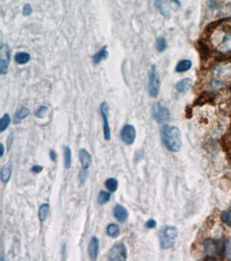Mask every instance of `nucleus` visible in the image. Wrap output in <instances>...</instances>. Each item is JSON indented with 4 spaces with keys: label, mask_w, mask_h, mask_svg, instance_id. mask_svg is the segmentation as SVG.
Returning <instances> with one entry per match:
<instances>
[{
    "label": "nucleus",
    "mask_w": 231,
    "mask_h": 261,
    "mask_svg": "<svg viewBox=\"0 0 231 261\" xmlns=\"http://www.w3.org/2000/svg\"><path fill=\"white\" fill-rule=\"evenodd\" d=\"M161 140L167 150L176 153L182 147V135L181 131L175 127L165 125L161 130Z\"/></svg>",
    "instance_id": "nucleus-1"
},
{
    "label": "nucleus",
    "mask_w": 231,
    "mask_h": 261,
    "mask_svg": "<svg viewBox=\"0 0 231 261\" xmlns=\"http://www.w3.org/2000/svg\"><path fill=\"white\" fill-rule=\"evenodd\" d=\"M178 231L174 226H165L159 232L160 245L163 249L172 248L177 239Z\"/></svg>",
    "instance_id": "nucleus-2"
},
{
    "label": "nucleus",
    "mask_w": 231,
    "mask_h": 261,
    "mask_svg": "<svg viewBox=\"0 0 231 261\" xmlns=\"http://www.w3.org/2000/svg\"><path fill=\"white\" fill-rule=\"evenodd\" d=\"M231 76V67L222 66L218 67L214 72V80L212 86L214 88H220Z\"/></svg>",
    "instance_id": "nucleus-3"
},
{
    "label": "nucleus",
    "mask_w": 231,
    "mask_h": 261,
    "mask_svg": "<svg viewBox=\"0 0 231 261\" xmlns=\"http://www.w3.org/2000/svg\"><path fill=\"white\" fill-rule=\"evenodd\" d=\"M160 89V78L155 65H153L149 72V92L152 98L158 96Z\"/></svg>",
    "instance_id": "nucleus-4"
},
{
    "label": "nucleus",
    "mask_w": 231,
    "mask_h": 261,
    "mask_svg": "<svg viewBox=\"0 0 231 261\" xmlns=\"http://www.w3.org/2000/svg\"><path fill=\"white\" fill-rule=\"evenodd\" d=\"M152 115L154 120L159 124L165 123L170 118L169 109L161 103H155L152 107Z\"/></svg>",
    "instance_id": "nucleus-5"
},
{
    "label": "nucleus",
    "mask_w": 231,
    "mask_h": 261,
    "mask_svg": "<svg viewBox=\"0 0 231 261\" xmlns=\"http://www.w3.org/2000/svg\"><path fill=\"white\" fill-rule=\"evenodd\" d=\"M100 112L103 121L104 138L107 141H110L112 139V131L109 121V106L106 102H103L100 105Z\"/></svg>",
    "instance_id": "nucleus-6"
},
{
    "label": "nucleus",
    "mask_w": 231,
    "mask_h": 261,
    "mask_svg": "<svg viewBox=\"0 0 231 261\" xmlns=\"http://www.w3.org/2000/svg\"><path fill=\"white\" fill-rule=\"evenodd\" d=\"M108 256L110 261H125L128 257L126 247L123 243H117L111 248Z\"/></svg>",
    "instance_id": "nucleus-7"
},
{
    "label": "nucleus",
    "mask_w": 231,
    "mask_h": 261,
    "mask_svg": "<svg viewBox=\"0 0 231 261\" xmlns=\"http://www.w3.org/2000/svg\"><path fill=\"white\" fill-rule=\"evenodd\" d=\"M120 138L123 143L127 145H132L135 142L136 138V130L132 125L127 124L123 126L120 133Z\"/></svg>",
    "instance_id": "nucleus-8"
},
{
    "label": "nucleus",
    "mask_w": 231,
    "mask_h": 261,
    "mask_svg": "<svg viewBox=\"0 0 231 261\" xmlns=\"http://www.w3.org/2000/svg\"><path fill=\"white\" fill-rule=\"evenodd\" d=\"M11 60V49L8 45H1V58H0V73L5 75L8 73L9 64Z\"/></svg>",
    "instance_id": "nucleus-9"
},
{
    "label": "nucleus",
    "mask_w": 231,
    "mask_h": 261,
    "mask_svg": "<svg viewBox=\"0 0 231 261\" xmlns=\"http://www.w3.org/2000/svg\"><path fill=\"white\" fill-rule=\"evenodd\" d=\"M154 5L165 19H170L171 15L170 0H154Z\"/></svg>",
    "instance_id": "nucleus-10"
},
{
    "label": "nucleus",
    "mask_w": 231,
    "mask_h": 261,
    "mask_svg": "<svg viewBox=\"0 0 231 261\" xmlns=\"http://www.w3.org/2000/svg\"><path fill=\"white\" fill-rule=\"evenodd\" d=\"M99 251V240L97 237L94 236L92 237L89 243L88 252L89 256L92 260L95 261L98 258Z\"/></svg>",
    "instance_id": "nucleus-11"
},
{
    "label": "nucleus",
    "mask_w": 231,
    "mask_h": 261,
    "mask_svg": "<svg viewBox=\"0 0 231 261\" xmlns=\"http://www.w3.org/2000/svg\"><path fill=\"white\" fill-rule=\"evenodd\" d=\"M114 216L119 222H125L128 220L129 213L126 208L122 205H116L114 209Z\"/></svg>",
    "instance_id": "nucleus-12"
},
{
    "label": "nucleus",
    "mask_w": 231,
    "mask_h": 261,
    "mask_svg": "<svg viewBox=\"0 0 231 261\" xmlns=\"http://www.w3.org/2000/svg\"><path fill=\"white\" fill-rule=\"evenodd\" d=\"M79 158L82 169H87L90 167L92 163V157L90 153L85 149H81L79 153Z\"/></svg>",
    "instance_id": "nucleus-13"
},
{
    "label": "nucleus",
    "mask_w": 231,
    "mask_h": 261,
    "mask_svg": "<svg viewBox=\"0 0 231 261\" xmlns=\"http://www.w3.org/2000/svg\"><path fill=\"white\" fill-rule=\"evenodd\" d=\"M205 248L209 256L212 257L214 254L220 253V250H222L221 243L219 241L206 240L205 242Z\"/></svg>",
    "instance_id": "nucleus-14"
},
{
    "label": "nucleus",
    "mask_w": 231,
    "mask_h": 261,
    "mask_svg": "<svg viewBox=\"0 0 231 261\" xmlns=\"http://www.w3.org/2000/svg\"><path fill=\"white\" fill-rule=\"evenodd\" d=\"M109 57V52L107 51V46H104L101 50L98 51L92 56V61L95 65H99L102 61H105Z\"/></svg>",
    "instance_id": "nucleus-15"
},
{
    "label": "nucleus",
    "mask_w": 231,
    "mask_h": 261,
    "mask_svg": "<svg viewBox=\"0 0 231 261\" xmlns=\"http://www.w3.org/2000/svg\"><path fill=\"white\" fill-rule=\"evenodd\" d=\"M12 168H13V164L12 162H9L1 169V180L3 183H8L10 181L11 176H12Z\"/></svg>",
    "instance_id": "nucleus-16"
},
{
    "label": "nucleus",
    "mask_w": 231,
    "mask_h": 261,
    "mask_svg": "<svg viewBox=\"0 0 231 261\" xmlns=\"http://www.w3.org/2000/svg\"><path fill=\"white\" fill-rule=\"evenodd\" d=\"M192 78H186L180 80L176 85V90L180 93H185L188 91L192 87Z\"/></svg>",
    "instance_id": "nucleus-17"
},
{
    "label": "nucleus",
    "mask_w": 231,
    "mask_h": 261,
    "mask_svg": "<svg viewBox=\"0 0 231 261\" xmlns=\"http://www.w3.org/2000/svg\"><path fill=\"white\" fill-rule=\"evenodd\" d=\"M30 109L26 107H22L16 112L14 115V123L19 124L22 120L25 119L30 114Z\"/></svg>",
    "instance_id": "nucleus-18"
},
{
    "label": "nucleus",
    "mask_w": 231,
    "mask_h": 261,
    "mask_svg": "<svg viewBox=\"0 0 231 261\" xmlns=\"http://www.w3.org/2000/svg\"><path fill=\"white\" fill-rule=\"evenodd\" d=\"M192 62L189 59H183L177 63L176 66V72L183 73L187 72L192 68Z\"/></svg>",
    "instance_id": "nucleus-19"
},
{
    "label": "nucleus",
    "mask_w": 231,
    "mask_h": 261,
    "mask_svg": "<svg viewBox=\"0 0 231 261\" xmlns=\"http://www.w3.org/2000/svg\"><path fill=\"white\" fill-rule=\"evenodd\" d=\"M49 211H50V204L45 203L40 206L38 211V218L40 222H43L48 218Z\"/></svg>",
    "instance_id": "nucleus-20"
},
{
    "label": "nucleus",
    "mask_w": 231,
    "mask_h": 261,
    "mask_svg": "<svg viewBox=\"0 0 231 261\" xmlns=\"http://www.w3.org/2000/svg\"><path fill=\"white\" fill-rule=\"evenodd\" d=\"M31 55L28 52H19L14 56L16 63L19 65H25L30 61Z\"/></svg>",
    "instance_id": "nucleus-21"
},
{
    "label": "nucleus",
    "mask_w": 231,
    "mask_h": 261,
    "mask_svg": "<svg viewBox=\"0 0 231 261\" xmlns=\"http://www.w3.org/2000/svg\"><path fill=\"white\" fill-rule=\"evenodd\" d=\"M63 153H64V165L65 169H69L72 167V150L69 147H63Z\"/></svg>",
    "instance_id": "nucleus-22"
},
{
    "label": "nucleus",
    "mask_w": 231,
    "mask_h": 261,
    "mask_svg": "<svg viewBox=\"0 0 231 261\" xmlns=\"http://www.w3.org/2000/svg\"><path fill=\"white\" fill-rule=\"evenodd\" d=\"M105 187L108 190L110 193H115L118 189L119 186V182H118L117 179L114 178H110L107 179L105 182Z\"/></svg>",
    "instance_id": "nucleus-23"
},
{
    "label": "nucleus",
    "mask_w": 231,
    "mask_h": 261,
    "mask_svg": "<svg viewBox=\"0 0 231 261\" xmlns=\"http://www.w3.org/2000/svg\"><path fill=\"white\" fill-rule=\"evenodd\" d=\"M107 233L109 237H112V238H116V237L119 236L120 230L118 224H109L107 228Z\"/></svg>",
    "instance_id": "nucleus-24"
},
{
    "label": "nucleus",
    "mask_w": 231,
    "mask_h": 261,
    "mask_svg": "<svg viewBox=\"0 0 231 261\" xmlns=\"http://www.w3.org/2000/svg\"><path fill=\"white\" fill-rule=\"evenodd\" d=\"M111 193L105 191H101L98 195V204L101 206L105 205L111 200Z\"/></svg>",
    "instance_id": "nucleus-25"
},
{
    "label": "nucleus",
    "mask_w": 231,
    "mask_h": 261,
    "mask_svg": "<svg viewBox=\"0 0 231 261\" xmlns=\"http://www.w3.org/2000/svg\"><path fill=\"white\" fill-rule=\"evenodd\" d=\"M11 123L10 115L8 113H5L0 120V132L3 133L8 128Z\"/></svg>",
    "instance_id": "nucleus-26"
},
{
    "label": "nucleus",
    "mask_w": 231,
    "mask_h": 261,
    "mask_svg": "<svg viewBox=\"0 0 231 261\" xmlns=\"http://www.w3.org/2000/svg\"><path fill=\"white\" fill-rule=\"evenodd\" d=\"M156 50L159 52H162L167 48V41L164 37H159L156 40Z\"/></svg>",
    "instance_id": "nucleus-27"
},
{
    "label": "nucleus",
    "mask_w": 231,
    "mask_h": 261,
    "mask_svg": "<svg viewBox=\"0 0 231 261\" xmlns=\"http://www.w3.org/2000/svg\"><path fill=\"white\" fill-rule=\"evenodd\" d=\"M221 219L223 222L231 227V209L224 211L221 215Z\"/></svg>",
    "instance_id": "nucleus-28"
},
{
    "label": "nucleus",
    "mask_w": 231,
    "mask_h": 261,
    "mask_svg": "<svg viewBox=\"0 0 231 261\" xmlns=\"http://www.w3.org/2000/svg\"><path fill=\"white\" fill-rule=\"evenodd\" d=\"M47 111H48V107L45 106V105H41L36 111L35 116L39 118H43L44 117V115Z\"/></svg>",
    "instance_id": "nucleus-29"
},
{
    "label": "nucleus",
    "mask_w": 231,
    "mask_h": 261,
    "mask_svg": "<svg viewBox=\"0 0 231 261\" xmlns=\"http://www.w3.org/2000/svg\"><path fill=\"white\" fill-rule=\"evenodd\" d=\"M33 9L30 3H26L23 7V15L24 16H29L32 14Z\"/></svg>",
    "instance_id": "nucleus-30"
},
{
    "label": "nucleus",
    "mask_w": 231,
    "mask_h": 261,
    "mask_svg": "<svg viewBox=\"0 0 231 261\" xmlns=\"http://www.w3.org/2000/svg\"><path fill=\"white\" fill-rule=\"evenodd\" d=\"M87 176H88V174H87L86 170H85V169H83L82 170L80 171L79 173L80 183L81 184L84 183L85 180H86Z\"/></svg>",
    "instance_id": "nucleus-31"
},
{
    "label": "nucleus",
    "mask_w": 231,
    "mask_h": 261,
    "mask_svg": "<svg viewBox=\"0 0 231 261\" xmlns=\"http://www.w3.org/2000/svg\"><path fill=\"white\" fill-rule=\"evenodd\" d=\"M145 227L149 229H154V228L157 227V222L154 219H150L145 223Z\"/></svg>",
    "instance_id": "nucleus-32"
},
{
    "label": "nucleus",
    "mask_w": 231,
    "mask_h": 261,
    "mask_svg": "<svg viewBox=\"0 0 231 261\" xmlns=\"http://www.w3.org/2000/svg\"><path fill=\"white\" fill-rule=\"evenodd\" d=\"M43 170V167L41 165H34L33 166L32 168V171L35 173H41Z\"/></svg>",
    "instance_id": "nucleus-33"
},
{
    "label": "nucleus",
    "mask_w": 231,
    "mask_h": 261,
    "mask_svg": "<svg viewBox=\"0 0 231 261\" xmlns=\"http://www.w3.org/2000/svg\"><path fill=\"white\" fill-rule=\"evenodd\" d=\"M50 157L52 161L56 162V158H57V154H56V151L54 150H50Z\"/></svg>",
    "instance_id": "nucleus-34"
},
{
    "label": "nucleus",
    "mask_w": 231,
    "mask_h": 261,
    "mask_svg": "<svg viewBox=\"0 0 231 261\" xmlns=\"http://www.w3.org/2000/svg\"><path fill=\"white\" fill-rule=\"evenodd\" d=\"M226 251L227 257H231V242H229V244H227Z\"/></svg>",
    "instance_id": "nucleus-35"
},
{
    "label": "nucleus",
    "mask_w": 231,
    "mask_h": 261,
    "mask_svg": "<svg viewBox=\"0 0 231 261\" xmlns=\"http://www.w3.org/2000/svg\"><path fill=\"white\" fill-rule=\"evenodd\" d=\"M0 150H1V151H0V157H3V155H4V146H3V144L2 143H1L0 144Z\"/></svg>",
    "instance_id": "nucleus-36"
},
{
    "label": "nucleus",
    "mask_w": 231,
    "mask_h": 261,
    "mask_svg": "<svg viewBox=\"0 0 231 261\" xmlns=\"http://www.w3.org/2000/svg\"><path fill=\"white\" fill-rule=\"evenodd\" d=\"M12 140H13V136H12V135H10V136H9V138L8 139V151H9V149H10L11 145H12Z\"/></svg>",
    "instance_id": "nucleus-37"
},
{
    "label": "nucleus",
    "mask_w": 231,
    "mask_h": 261,
    "mask_svg": "<svg viewBox=\"0 0 231 261\" xmlns=\"http://www.w3.org/2000/svg\"><path fill=\"white\" fill-rule=\"evenodd\" d=\"M225 10H226L227 13L228 14L229 16H231V3H229V4L227 5Z\"/></svg>",
    "instance_id": "nucleus-38"
},
{
    "label": "nucleus",
    "mask_w": 231,
    "mask_h": 261,
    "mask_svg": "<svg viewBox=\"0 0 231 261\" xmlns=\"http://www.w3.org/2000/svg\"><path fill=\"white\" fill-rule=\"evenodd\" d=\"M172 1H174L176 5H178V6H181V0H172Z\"/></svg>",
    "instance_id": "nucleus-39"
}]
</instances>
